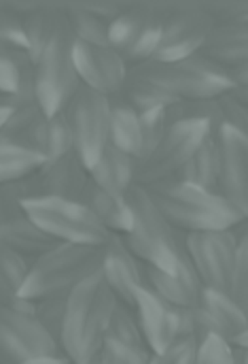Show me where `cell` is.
Listing matches in <instances>:
<instances>
[{"label":"cell","mask_w":248,"mask_h":364,"mask_svg":"<svg viewBox=\"0 0 248 364\" xmlns=\"http://www.w3.org/2000/svg\"><path fill=\"white\" fill-rule=\"evenodd\" d=\"M81 203L94 213V218L117 237H125L132 230V211L123 196H115L100 186H96L89 177V183L81 196Z\"/></svg>","instance_id":"cell-23"},{"label":"cell","mask_w":248,"mask_h":364,"mask_svg":"<svg viewBox=\"0 0 248 364\" xmlns=\"http://www.w3.org/2000/svg\"><path fill=\"white\" fill-rule=\"evenodd\" d=\"M45 158L34 154L32 149L23 147L17 141L0 136V183H17L32 177Z\"/></svg>","instance_id":"cell-29"},{"label":"cell","mask_w":248,"mask_h":364,"mask_svg":"<svg viewBox=\"0 0 248 364\" xmlns=\"http://www.w3.org/2000/svg\"><path fill=\"white\" fill-rule=\"evenodd\" d=\"M64 15H66L64 6H57V4H34L23 15V32H26L30 64L45 49L47 41L51 38V34L64 19Z\"/></svg>","instance_id":"cell-27"},{"label":"cell","mask_w":248,"mask_h":364,"mask_svg":"<svg viewBox=\"0 0 248 364\" xmlns=\"http://www.w3.org/2000/svg\"><path fill=\"white\" fill-rule=\"evenodd\" d=\"M130 70L151 81L166 94H170L176 102L217 98L232 90L227 70L213 64L200 53L187 60H176V62L149 60Z\"/></svg>","instance_id":"cell-6"},{"label":"cell","mask_w":248,"mask_h":364,"mask_svg":"<svg viewBox=\"0 0 248 364\" xmlns=\"http://www.w3.org/2000/svg\"><path fill=\"white\" fill-rule=\"evenodd\" d=\"M64 11L77 41L98 47H111V21L98 17L85 4H66Z\"/></svg>","instance_id":"cell-30"},{"label":"cell","mask_w":248,"mask_h":364,"mask_svg":"<svg viewBox=\"0 0 248 364\" xmlns=\"http://www.w3.org/2000/svg\"><path fill=\"white\" fill-rule=\"evenodd\" d=\"M145 188L172 228L183 235L234 230L247 222L219 192L179 179H164Z\"/></svg>","instance_id":"cell-2"},{"label":"cell","mask_w":248,"mask_h":364,"mask_svg":"<svg viewBox=\"0 0 248 364\" xmlns=\"http://www.w3.org/2000/svg\"><path fill=\"white\" fill-rule=\"evenodd\" d=\"M198 343L193 339H176L159 354H151L149 364H196Z\"/></svg>","instance_id":"cell-41"},{"label":"cell","mask_w":248,"mask_h":364,"mask_svg":"<svg viewBox=\"0 0 248 364\" xmlns=\"http://www.w3.org/2000/svg\"><path fill=\"white\" fill-rule=\"evenodd\" d=\"M38 196L40 186L36 173L17 183H0V243H6L30 260L53 245V241L30 222L23 209V200Z\"/></svg>","instance_id":"cell-12"},{"label":"cell","mask_w":248,"mask_h":364,"mask_svg":"<svg viewBox=\"0 0 248 364\" xmlns=\"http://www.w3.org/2000/svg\"><path fill=\"white\" fill-rule=\"evenodd\" d=\"M164 11L159 2H132L111 21V47L130 68L153 60L162 38Z\"/></svg>","instance_id":"cell-10"},{"label":"cell","mask_w":248,"mask_h":364,"mask_svg":"<svg viewBox=\"0 0 248 364\" xmlns=\"http://www.w3.org/2000/svg\"><path fill=\"white\" fill-rule=\"evenodd\" d=\"M200 55L221 66L223 70L248 64V26L215 23Z\"/></svg>","instance_id":"cell-22"},{"label":"cell","mask_w":248,"mask_h":364,"mask_svg":"<svg viewBox=\"0 0 248 364\" xmlns=\"http://www.w3.org/2000/svg\"><path fill=\"white\" fill-rule=\"evenodd\" d=\"M125 200L132 211V230L123 237L128 250L145 267L174 273L185 254L183 232L172 228L145 186L136 183L125 194Z\"/></svg>","instance_id":"cell-3"},{"label":"cell","mask_w":248,"mask_h":364,"mask_svg":"<svg viewBox=\"0 0 248 364\" xmlns=\"http://www.w3.org/2000/svg\"><path fill=\"white\" fill-rule=\"evenodd\" d=\"M183 247L202 288L230 294L238 250L236 228L183 235Z\"/></svg>","instance_id":"cell-13"},{"label":"cell","mask_w":248,"mask_h":364,"mask_svg":"<svg viewBox=\"0 0 248 364\" xmlns=\"http://www.w3.org/2000/svg\"><path fill=\"white\" fill-rule=\"evenodd\" d=\"M28 66H32V64L23 62V60H17L13 53H9L6 49L0 47V98L11 96V94L17 92L21 73Z\"/></svg>","instance_id":"cell-40"},{"label":"cell","mask_w":248,"mask_h":364,"mask_svg":"<svg viewBox=\"0 0 248 364\" xmlns=\"http://www.w3.org/2000/svg\"><path fill=\"white\" fill-rule=\"evenodd\" d=\"M185 250V247H183ZM145 267V264H142ZM145 284L168 305L183 309V307H196L202 296V284L187 258L183 254L181 264L174 273H164L151 267H145Z\"/></svg>","instance_id":"cell-20"},{"label":"cell","mask_w":248,"mask_h":364,"mask_svg":"<svg viewBox=\"0 0 248 364\" xmlns=\"http://www.w3.org/2000/svg\"><path fill=\"white\" fill-rule=\"evenodd\" d=\"M19 364H70V360L60 354V356H43V358H30V360H23Z\"/></svg>","instance_id":"cell-45"},{"label":"cell","mask_w":248,"mask_h":364,"mask_svg":"<svg viewBox=\"0 0 248 364\" xmlns=\"http://www.w3.org/2000/svg\"><path fill=\"white\" fill-rule=\"evenodd\" d=\"M34 318L60 343L62 331H64V318H66V296H51V299L36 301Z\"/></svg>","instance_id":"cell-35"},{"label":"cell","mask_w":248,"mask_h":364,"mask_svg":"<svg viewBox=\"0 0 248 364\" xmlns=\"http://www.w3.org/2000/svg\"><path fill=\"white\" fill-rule=\"evenodd\" d=\"M74 66L81 85L108 98L121 94L130 75V66L113 47H98L81 41L74 43Z\"/></svg>","instance_id":"cell-16"},{"label":"cell","mask_w":248,"mask_h":364,"mask_svg":"<svg viewBox=\"0 0 248 364\" xmlns=\"http://www.w3.org/2000/svg\"><path fill=\"white\" fill-rule=\"evenodd\" d=\"M100 275L119 303L134 307L136 292L145 286V267L128 250L123 237L113 235L104 245Z\"/></svg>","instance_id":"cell-18"},{"label":"cell","mask_w":248,"mask_h":364,"mask_svg":"<svg viewBox=\"0 0 248 364\" xmlns=\"http://www.w3.org/2000/svg\"><path fill=\"white\" fill-rule=\"evenodd\" d=\"M234 346H240V348H248V326H247V331L236 339V343Z\"/></svg>","instance_id":"cell-48"},{"label":"cell","mask_w":248,"mask_h":364,"mask_svg":"<svg viewBox=\"0 0 248 364\" xmlns=\"http://www.w3.org/2000/svg\"><path fill=\"white\" fill-rule=\"evenodd\" d=\"M74 34L68 17L60 21L45 49L32 62L36 102L45 115L53 117L66 109L74 92L81 87L77 66H74Z\"/></svg>","instance_id":"cell-5"},{"label":"cell","mask_w":248,"mask_h":364,"mask_svg":"<svg viewBox=\"0 0 248 364\" xmlns=\"http://www.w3.org/2000/svg\"><path fill=\"white\" fill-rule=\"evenodd\" d=\"M0 47L13 53L17 60L30 62L26 32H23V17H19L9 4H0Z\"/></svg>","instance_id":"cell-33"},{"label":"cell","mask_w":248,"mask_h":364,"mask_svg":"<svg viewBox=\"0 0 248 364\" xmlns=\"http://www.w3.org/2000/svg\"><path fill=\"white\" fill-rule=\"evenodd\" d=\"M234 363L236 364H248V348L234 346Z\"/></svg>","instance_id":"cell-46"},{"label":"cell","mask_w":248,"mask_h":364,"mask_svg":"<svg viewBox=\"0 0 248 364\" xmlns=\"http://www.w3.org/2000/svg\"><path fill=\"white\" fill-rule=\"evenodd\" d=\"M74 143V151L91 168L111 143V100L108 96L81 85L62 111Z\"/></svg>","instance_id":"cell-8"},{"label":"cell","mask_w":248,"mask_h":364,"mask_svg":"<svg viewBox=\"0 0 248 364\" xmlns=\"http://www.w3.org/2000/svg\"><path fill=\"white\" fill-rule=\"evenodd\" d=\"M215 23L248 26V2H204Z\"/></svg>","instance_id":"cell-43"},{"label":"cell","mask_w":248,"mask_h":364,"mask_svg":"<svg viewBox=\"0 0 248 364\" xmlns=\"http://www.w3.org/2000/svg\"><path fill=\"white\" fill-rule=\"evenodd\" d=\"M168 117H166V109H157V111H149L140 115V132H142V147H140V158L138 162H142L145 158H149L153 154V149L162 143L166 130H168Z\"/></svg>","instance_id":"cell-36"},{"label":"cell","mask_w":248,"mask_h":364,"mask_svg":"<svg viewBox=\"0 0 248 364\" xmlns=\"http://www.w3.org/2000/svg\"><path fill=\"white\" fill-rule=\"evenodd\" d=\"M74 149L72 143V134L68 128V122L64 117V113H57L53 117H49V126H47V141H45V160H53L60 158L68 151Z\"/></svg>","instance_id":"cell-37"},{"label":"cell","mask_w":248,"mask_h":364,"mask_svg":"<svg viewBox=\"0 0 248 364\" xmlns=\"http://www.w3.org/2000/svg\"><path fill=\"white\" fill-rule=\"evenodd\" d=\"M121 98L138 115L149 113V111H157V109H168V107H172L176 102L170 94H166L164 90H159L151 81L134 75L132 70L128 75V81H125L123 90H121Z\"/></svg>","instance_id":"cell-31"},{"label":"cell","mask_w":248,"mask_h":364,"mask_svg":"<svg viewBox=\"0 0 248 364\" xmlns=\"http://www.w3.org/2000/svg\"><path fill=\"white\" fill-rule=\"evenodd\" d=\"M219 156V194L248 220V136L221 126L215 136Z\"/></svg>","instance_id":"cell-15"},{"label":"cell","mask_w":248,"mask_h":364,"mask_svg":"<svg viewBox=\"0 0 248 364\" xmlns=\"http://www.w3.org/2000/svg\"><path fill=\"white\" fill-rule=\"evenodd\" d=\"M217 100L221 107L223 126H230L242 134H248V107H244L236 96H232V92L221 94Z\"/></svg>","instance_id":"cell-42"},{"label":"cell","mask_w":248,"mask_h":364,"mask_svg":"<svg viewBox=\"0 0 248 364\" xmlns=\"http://www.w3.org/2000/svg\"><path fill=\"white\" fill-rule=\"evenodd\" d=\"M23 209L30 222L53 243L104 247L113 237L81 200L38 196L23 200Z\"/></svg>","instance_id":"cell-7"},{"label":"cell","mask_w":248,"mask_h":364,"mask_svg":"<svg viewBox=\"0 0 248 364\" xmlns=\"http://www.w3.org/2000/svg\"><path fill=\"white\" fill-rule=\"evenodd\" d=\"M36 179L40 186V196L81 200L89 183V168L72 149L60 158L45 160V164L36 171Z\"/></svg>","instance_id":"cell-19"},{"label":"cell","mask_w":248,"mask_h":364,"mask_svg":"<svg viewBox=\"0 0 248 364\" xmlns=\"http://www.w3.org/2000/svg\"><path fill=\"white\" fill-rule=\"evenodd\" d=\"M30 258L17 250L0 243V307H26L30 301H23L21 288L30 271Z\"/></svg>","instance_id":"cell-26"},{"label":"cell","mask_w":248,"mask_h":364,"mask_svg":"<svg viewBox=\"0 0 248 364\" xmlns=\"http://www.w3.org/2000/svg\"><path fill=\"white\" fill-rule=\"evenodd\" d=\"M200 305L213 320L217 333L230 343H236V339L247 331L248 318L227 292L204 288L200 296Z\"/></svg>","instance_id":"cell-24"},{"label":"cell","mask_w":248,"mask_h":364,"mask_svg":"<svg viewBox=\"0 0 248 364\" xmlns=\"http://www.w3.org/2000/svg\"><path fill=\"white\" fill-rule=\"evenodd\" d=\"M108 337L119 341V343H123V346H128V348H136V350L149 352V348L145 343V337L140 333L138 320L134 316V309L123 305V303H117V307L113 311Z\"/></svg>","instance_id":"cell-34"},{"label":"cell","mask_w":248,"mask_h":364,"mask_svg":"<svg viewBox=\"0 0 248 364\" xmlns=\"http://www.w3.org/2000/svg\"><path fill=\"white\" fill-rule=\"evenodd\" d=\"M117 299L102 279L94 275L66 296V318L60 339L62 354L72 364H87L100 356L108 339Z\"/></svg>","instance_id":"cell-1"},{"label":"cell","mask_w":248,"mask_h":364,"mask_svg":"<svg viewBox=\"0 0 248 364\" xmlns=\"http://www.w3.org/2000/svg\"><path fill=\"white\" fill-rule=\"evenodd\" d=\"M162 38L153 60L176 62L193 58L206 45L215 19L204 2H168L162 4Z\"/></svg>","instance_id":"cell-9"},{"label":"cell","mask_w":248,"mask_h":364,"mask_svg":"<svg viewBox=\"0 0 248 364\" xmlns=\"http://www.w3.org/2000/svg\"><path fill=\"white\" fill-rule=\"evenodd\" d=\"M208 136H215V132L210 124L202 119H179L170 124L153 154L138 162L136 183L151 186L176 177V173L193 158Z\"/></svg>","instance_id":"cell-11"},{"label":"cell","mask_w":248,"mask_h":364,"mask_svg":"<svg viewBox=\"0 0 248 364\" xmlns=\"http://www.w3.org/2000/svg\"><path fill=\"white\" fill-rule=\"evenodd\" d=\"M230 81H232V96H236L244 107H248V64L236 66L227 70Z\"/></svg>","instance_id":"cell-44"},{"label":"cell","mask_w":248,"mask_h":364,"mask_svg":"<svg viewBox=\"0 0 248 364\" xmlns=\"http://www.w3.org/2000/svg\"><path fill=\"white\" fill-rule=\"evenodd\" d=\"M236 237H238V250H236V264H234L230 296L236 301V305L248 318V220L236 228Z\"/></svg>","instance_id":"cell-32"},{"label":"cell","mask_w":248,"mask_h":364,"mask_svg":"<svg viewBox=\"0 0 248 364\" xmlns=\"http://www.w3.org/2000/svg\"><path fill=\"white\" fill-rule=\"evenodd\" d=\"M111 145L140 158L142 132H140V115L121 98V94L111 96Z\"/></svg>","instance_id":"cell-25"},{"label":"cell","mask_w":248,"mask_h":364,"mask_svg":"<svg viewBox=\"0 0 248 364\" xmlns=\"http://www.w3.org/2000/svg\"><path fill=\"white\" fill-rule=\"evenodd\" d=\"M196 364H236L234 363V343L221 335H208L198 343Z\"/></svg>","instance_id":"cell-38"},{"label":"cell","mask_w":248,"mask_h":364,"mask_svg":"<svg viewBox=\"0 0 248 364\" xmlns=\"http://www.w3.org/2000/svg\"><path fill=\"white\" fill-rule=\"evenodd\" d=\"M132 309L151 354L164 352L179 339V309L162 301L147 284L136 292Z\"/></svg>","instance_id":"cell-17"},{"label":"cell","mask_w":248,"mask_h":364,"mask_svg":"<svg viewBox=\"0 0 248 364\" xmlns=\"http://www.w3.org/2000/svg\"><path fill=\"white\" fill-rule=\"evenodd\" d=\"M247 136H248V134H247Z\"/></svg>","instance_id":"cell-50"},{"label":"cell","mask_w":248,"mask_h":364,"mask_svg":"<svg viewBox=\"0 0 248 364\" xmlns=\"http://www.w3.org/2000/svg\"><path fill=\"white\" fill-rule=\"evenodd\" d=\"M9 113H11V107L4 102V98H0V128H2V124L6 122Z\"/></svg>","instance_id":"cell-47"},{"label":"cell","mask_w":248,"mask_h":364,"mask_svg":"<svg viewBox=\"0 0 248 364\" xmlns=\"http://www.w3.org/2000/svg\"><path fill=\"white\" fill-rule=\"evenodd\" d=\"M172 179L219 192V156L215 136H208L202 143V147L193 154V158Z\"/></svg>","instance_id":"cell-28"},{"label":"cell","mask_w":248,"mask_h":364,"mask_svg":"<svg viewBox=\"0 0 248 364\" xmlns=\"http://www.w3.org/2000/svg\"><path fill=\"white\" fill-rule=\"evenodd\" d=\"M136 171L138 160L108 143L100 160L89 168V177L102 190L125 198V194L136 186Z\"/></svg>","instance_id":"cell-21"},{"label":"cell","mask_w":248,"mask_h":364,"mask_svg":"<svg viewBox=\"0 0 248 364\" xmlns=\"http://www.w3.org/2000/svg\"><path fill=\"white\" fill-rule=\"evenodd\" d=\"M70 364H72V363H70ZM87 364H102V363H100V356H96L94 360H89V363H87Z\"/></svg>","instance_id":"cell-49"},{"label":"cell","mask_w":248,"mask_h":364,"mask_svg":"<svg viewBox=\"0 0 248 364\" xmlns=\"http://www.w3.org/2000/svg\"><path fill=\"white\" fill-rule=\"evenodd\" d=\"M151 352L128 348L115 339H106L100 352V363L102 364H149Z\"/></svg>","instance_id":"cell-39"},{"label":"cell","mask_w":248,"mask_h":364,"mask_svg":"<svg viewBox=\"0 0 248 364\" xmlns=\"http://www.w3.org/2000/svg\"><path fill=\"white\" fill-rule=\"evenodd\" d=\"M104 247L53 243L30 262L21 299L36 303L51 296H68L85 279L100 273Z\"/></svg>","instance_id":"cell-4"},{"label":"cell","mask_w":248,"mask_h":364,"mask_svg":"<svg viewBox=\"0 0 248 364\" xmlns=\"http://www.w3.org/2000/svg\"><path fill=\"white\" fill-rule=\"evenodd\" d=\"M60 354V343L34 318V303L26 307H0V364H19Z\"/></svg>","instance_id":"cell-14"}]
</instances>
